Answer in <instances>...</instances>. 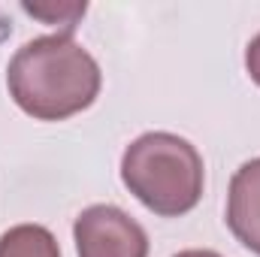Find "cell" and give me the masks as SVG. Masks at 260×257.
I'll return each instance as SVG.
<instances>
[{
    "label": "cell",
    "mask_w": 260,
    "mask_h": 257,
    "mask_svg": "<svg viewBox=\"0 0 260 257\" xmlns=\"http://www.w3.org/2000/svg\"><path fill=\"white\" fill-rule=\"evenodd\" d=\"M100 85V64L70 34H49L24 43L6 67L9 97L37 121H64L88 109Z\"/></svg>",
    "instance_id": "cell-1"
},
{
    "label": "cell",
    "mask_w": 260,
    "mask_h": 257,
    "mask_svg": "<svg viewBox=\"0 0 260 257\" xmlns=\"http://www.w3.org/2000/svg\"><path fill=\"white\" fill-rule=\"evenodd\" d=\"M121 182L148 212L160 218L188 215L203 197L206 167L185 136L151 130L121 154Z\"/></svg>",
    "instance_id": "cell-2"
},
{
    "label": "cell",
    "mask_w": 260,
    "mask_h": 257,
    "mask_svg": "<svg viewBox=\"0 0 260 257\" xmlns=\"http://www.w3.org/2000/svg\"><path fill=\"white\" fill-rule=\"evenodd\" d=\"M79 257H148V233L124 209L97 203L79 212L73 224Z\"/></svg>",
    "instance_id": "cell-3"
},
{
    "label": "cell",
    "mask_w": 260,
    "mask_h": 257,
    "mask_svg": "<svg viewBox=\"0 0 260 257\" xmlns=\"http://www.w3.org/2000/svg\"><path fill=\"white\" fill-rule=\"evenodd\" d=\"M227 227L251 254L260 257V157L245 160L230 179Z\"/></svg>",
    "instance_id": "cell-4"
},
{
    "label": "cell",
    "mask_w": 260,
    "mask_h": 257,
    "mask_svg": "<svg viewBox=\"0 0 260 257\" xmlns=\"http://www.w3.org/2000/svg\"><path fill=\"white\" fill-rule=\"evenodd\" d=\"M0 257H61V248L49 227L18 224L0 236Z\"/></svg>",
    "instance_id": "cell-5"
},
{
    "label": "cell",
    "mask_w": 260,
    "mask_h": 257,
    "mask_svg": "<svg viewBox=\"0 0 260 257\" xmlns=\"http://www.w3.org/2000/svg\"><path fill=\"white\" fill-rule=\"evenodd\" d=\"M24 12H30L34 18H43V21H61L64 18L67 30L76 27V18L85 15V3H64V6H34V3H24Z\"/></svg>",
    "instance_id": "cell-6"
},
{
    "label": "cell",
    "mask_w": 260,
    "mask_h": 257,
    "mask_svg": "<svg viewBox=\"0 0 260 257\" xmlns=\"http://www.w3.org/2000/svg\"><path fill=\"white\" fill-rule=\"evenodd\" d=\"M245 70H248L251 82L260 85V34L251 37V43L245 46Z\"/></svg>",
    "instance_id": "cell-7"
},
{
    "label": "cell",
    "mask_w": 260,
    "mask_h": 257,
    "mask_svg": "<svg viewBox=\"0 0 260 257\" xmlns=\"http://www.w3.org/2000/svg\"><path fill=\"white\" fill-rule=\"evenodd\" d=\"M173 257H221L218 251H209V248H188V251H179Z\"/></svg>",
    "instance_id": "cell-8"
}]
</instances>
